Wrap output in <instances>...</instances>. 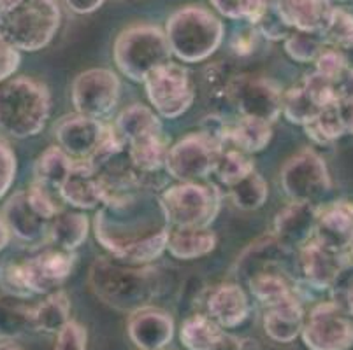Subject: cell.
<instances>
[{
	"instance_id": "obj_1",
	"label": "cell",
	"mask_w": 353,
	"mask_h": 350,
	"mask_svg": "<svg viewBox=\"0 0 353 350\" xmlns=\"http://www.w3.org/2000/svg\"><path fill=\"white\" fill-rule=\"evenodd\" d=\"M94 226L99 243L111 258L136 266L160 258L171 231L160 195L144 188L102 204Z\"/></svg>"
},
{
	"instance_id": "obj_2",
	"label": "cell",
	"mask_w": 353,
	"mask_h": 350,
	"mask_svg": "<svg viewBox=\"0 0 353 350\" xmlns=\"http://www.w3.org/2000/svg\"><path fill=\"white\" fill-rule=\"evenodd\" d=\"M95 294L118 310H139L159 294L162 281L155 268L127 265L114 258H101L90 268Z\"/></svg>"
},
{
	"instance_id": "obj_3",
	"label": "cell",
	"mask_w": 353,
	"mask_h": 350,
	"mask_svg": "<svg viewBox=\"0 0 353 350\" xmlns=\"http://www.w3.org/2000/svg\"><path fill=\"white\" fill-rule=\"evenodd\" d=\"M59 0H4L0 6V34L18 51H39L60 28Z\"/></svg>"
},
{
	"instance_id": "obj_4",
	"label": "cell",
	"mask_w": 353,
	"mask_h": 350,
	"mask_svg": "<svg viewBox=\"0 0 353 350\" xmlns=\"http://www.w3.org/2000/svg\"><path fill=\"white\" fill-rule=\"evenodd\" d=\"M51 98L43 83L14 77L0 86V131L14 139L41 133L50 118Z\"/></svg>"
},
{
	"instance_id": "obj_5",
	"label": "cell",
	"mask_w": 353,
	"mask_h": 350,
	"mask_svg": "<svg viewBox=\"0 0 353 350\" xmlns=\"http://www.w3.org/2000/svg\"><path fill=\"white\" fill-rule=\"evenodd\" d=\"M223 23L202 6H185L169 16L165 37L172 54L185 63L204 62L223 41Z\"/></svg>"
},
{
	"instance_id": "obj_6",
	"label": "cell",
	"mask_w": 353,
	"mask_h": 350,
	"mask_svg": "<svg viewBox=\"0 0 353 350\" xmlns=\"http://www.w3.org/2000/svg\"><path fill=\"white\" fill-rule=\"evenodd\" d=\"M114 63L125 77L143 83L157 67L171 62L172 51L165 32L153 25H134L117 37Z\"/></svg>"
},
{
	"instance_id": "obj_7",
	"label": "cell",
	"mask_w": 353,
	"mask_h": 350,
	"mask_svg": "<svg viewBox=\"0 0 353 350\" xmlns=\"http://www.w3.org/2000/svg\"><path fill=\"white\" fill-rule=\"evenodd\" d=\"M160 204L171 228H208L221 205V195L214 186L179 182L160 193Z\"/></svg>"
},
{
	"instance_id": "obj_8",
	"label": "cell",
	"mask_w": 353,
	"mask_h": 350,
	"mask_svg": "<svg viewBox=\"0 0 353 350\" xmlns=\"http://www.w3.org/2000/svg\"><path fill=\"white\" fill-rule=\"evenodd\" d=\"M143 83L153 111L167 120H176L185 114L195 100L190 74L179 63L167 62L157 67Z\"/></svg>"
},
{
	"instance_id": "obj_9",
	"label": "cell",
	"mask_w": 353,
	"mask_h": 350,
	"mask_svg": "<svg viewBox=\"0 0 353 350\" xmlns=\"http://www.w3.org/2000/svg\"><path fill=\"white\" fill-rule=\"evenodd\" d=\"M301 336L310 350H350L353 347V316L336 301H323L304 317Z\"/></svg>"
},
{
	"instance_id": "obj_10",
	"label": "cell",
	"mask_w": 353,
	"mask_h": 350,
	"mask_svg": "<svg viewBox=\"0 0 353 350\" xmlns=\"http://www.w3.org/2000/svg\"><path fill=\"white\" fill-rule=\"evenodd\" d=\"M281 188L292 201L314 204L330 189V175L322 156L301 151L281 168Z\"/></svg>"
},
{
	"instance_id": "obj_11",
	"label": "cell",
	"mask_w": 353,
	"mask_h": 350,
	"mask_svg": "<svg viewBox=\"0 0 353 350\" xmlns=\"http://www.w3.org/2000/svg\"><path fill=\"white\" fill-rule=\"evenodd\" d=\"M281 89L268 77L241 76L230 81L225 100L245 118H256L272 123L281 114Z\"/></svg>"
},
{
	"instance_id": "obj_12",
	"label": "cell",
	"mask_w": 353,
	"mask_h": 350,
	"mask_svg": "<svg viewBox=\"0 0 353 350\" xmlns=\"http://www.w3.org/2000/svg\"><path fill=\"white\" fill-rule=\"evenodd\" d=\"M221 147L211 142L208 137L197 131L183 137L169 147L165 158V172L179 182H195L208 177L214 170Z\"/></svg>"
},
{
	"instance_id": "obj_13",
	"label": "cell",
	"mask_w": 353,
	"mask_h": 350,
	"mask_svg": "<svg viewBox=\"0 0 353 350\" xmlns=\"http://www.w3.org/2000/svg\"><path fill=\"white\" fill-rule=\"evenodd\" d=\"M120 79L109 69H90L72 83V104L76 112L92 120L109 114L120 98Z\"/></svg>"
},
{
	"instance_id": "obj_14",
	"label": "cell",
	"mask_w": 353,
	"mask_h": 350,
	"mask_svg": "<svg viewBox=\"0 0 353 350\" xmlns=\"http://www.w3.org/2000/svg\"><path fill=\"white\" fill-rule=\"evenodd\" d=\"M76 256L70 250L46 249L20 261L21 275L30 294H50L62 285L74 268Z\"/></svg>"
},
{
	"instance_id": "obj_15",
	"label": "cell",
	"mask_w": 353,
	"mask_h": 350,
	"mask_svg": "<svg viewBox=\"0 0 353 350\" xmlns=\"http://www.w3.org/2000/svg\"><path fill=\"white\" fill-rule=\"evenodd\" d=\"M105 124L81 114H70L54 124V137L72 160L90 162L97 151Z\"/></svg>"
},
{
	"instance_id": "obj_16",
	"label": "cell",
	"mask_w": 353,
	"mask_h": 350,
	"mask_svg": "<svg viewBox=\"0 0 353 350\" xmlns=\"http://www.w3.org/2000/svg\"><path fill=\"white\" fill-rule=\"evenodd\" d=\"M316 217L319 208L314 207V204L292 201L276 214L272 235L288 252L301 250L314 239Z\"/></svg>"
},
{
	"instance_id": "obj_17",
	"label": "cell",
	"mask_w": 353,
	"mask_h": 350,
	"mask_svg": "<svg viewBox=\"0 0 353 350\" xmlns=\"http://www.w3.org/2000/svg\"><path fill=\"white\" fill-rule=\"evenodd\" d=\"M299 258L304 282L314 289H330L348 266L350 254L325 249L313 239L299 250Z\"/></svg>"
},
{
	"instance_id": "obj_18",
	"label": "cell",
	"mask_w": 353,
	"mask_h": 350,
	"mask_svg": "<svg viewBox=\"0 0 353 350\" xmlns=\"http://www.w3.org/2000/svg\"><path fill=\"white\" fill-rule=\"evenodd\" d=\"M128 336L141 350H162L174 336V320L162 308L143 307L128 319Z\"/></svg>"
},
{
	"instance_id": "obj_19",
	"label": "cell",
	"mask_w": 353,
	"mask_h": 350,
	"mask_svg": "<svg viewBox=\"0 0 353 350\" xmlns=\"http://www.w3.org/2000/svg\"><path fill=\"white\" fill-rule=\"evenodd\" d=\"M314 240L334 252H346L353 243V204L334 201L319 210Z\"/></svg>"
},
{
	"instance_id": "obj_20",
	"label": "cell",
	"mask_w": 353,
	"mask_h": 350,
	"mask_svg": "<svg viewBox=\"0 0 353 350\" xmlns=\"http://www.w3.org/2000/svg\"><path fill=\"white\" fill-rule=\"evenodd\" d=\"M6 224L12 235L21 242L41 243L48 239L50 221L39 216L28 201L27 191L14 193L4 205L2 210Z\"/></svg>"
},
{
	"instance_id": "obj_21",
	"label": "cell",
	"mask_w": 353,
	"mask_h": 350,
	"mask_svg": "<svg viewBox=\"0 0 353 350\" xmlns=\"http://www.w3.org/2000/svg\"><path fill=\"white\" fill-rule=\"evenodd\" d=\"M60 198L76 208H95L104 204V191L99 182L97 170L88 162H72L69 177L59 189Z\"/></svg>"
},
{
	"instance_id": "obj_22",
	"label": "cell",
	"mask_w": 353,
	"mask_h": 350,
	"mask_svg": "<svg viewBox=\"0 0 353 350\" xmlns=\"http://www.w3.org/2000/svg\"><path fill=\"white\" fill-rule=\"evenodd\" d=\"M208 316L221 327L232 329L245 322L250 314V301L239 284L216 285L206 300Z\"/></svg>"
},
{
	"instance_id": "obj_23",
	"label": "cell",
	"mask_w": 353,
	"mask_h": 350,
	"mask_svg": "<svg viewBox=\"0 0 353 350\" xmlns=\"http://www.w3.org/2000/svg\"><path fill=\"white\" fill-rule=\"evenodd\" d=\"M287 254H290L274 235H265L250 243L248 249L237 258L236 274L243 281H248L253 275L281 268V263Z\"/></svg>"
},
{
	"instance_id": "obj_24",
	"label": "cell",
	"mask_w": 353,
	"mask_h": 350,
	"mask_svg": "<svg viewBox=\"0 0 353 350\" xmlns=\"http://www.w3.org/2000/svg\"><path fill=\"white\" fill-rule=\"evenodd\" d=\"M280 11L294 30L322 35L334 6L330 0H280Z\"/></svg>"
},
{
	"instance_id": "obj_25",
	"label": "cell",
	"mask_w": 353,
	"mask_h": 350,
	"mask_svg": "<svg viewBox=\"0 0 353 350\" xmlns=\"http://www.w3.org/2000/svg\"><path fill=\"white\" fill-rule=\"evenodd\" d=\"M304 308L299 296L288 298L265 310L264 331L278 343H290L301 335L304 324Z\"/></svg>"
},
{
	"instance_id": "obj_26",
	"label": "cell",
	"mask_w": 353,
	"mask_h": 350,
	"mask_svg": "<svg viewBox=\"0 0 353 350\" xmlns=\"http://www.w3.org/2000/svg\"><path fill=\"white\" fill-rule=\"evenodd\" d=\"M216 247V235L208 228H171L167 250L176 259L190 261L210 254Z\"/></svg>"
},
{
	"instance_id": "obj_27",
	"label": "cell",
	"mask_w": 353,
	"mask_h": 350,
	"mask_svg": "<svg viewBox=\"0 0 353 350\" xmlns=\"http://www.w3.org/2000/svg\"><path fill=\"white\" fill-rule=\"evenodd\" d=\"M117 131L125 144H132L136 140L159 137L162 133V123L155 111L146 105L134 104L123 109L117 120Z\"/></svg>"
},
{
	"instance_id": "obj_28",
	"label": "cell",
	"mask_w": 353,
	"mask_h": 350,
	"mask_svg": "<svg viewBox=\"0 0 353 350\" xmlns=\"http://www.w3.org/2000/svg\"><path fill=\"white\" fill-rule=\"evenodd\" d=\"M90 221L83 212L60 210L53 219L50 221L48 230V240L54 243L57 249L74 250L83 245L88 237Z\"/></svg>"
},
{
	"instance_id": "obj_29",
	"label": "cell",
	"mask_w": 353,
	"mask_h": 350,
	"mask_svg": "<svg viewBox=\"0 0 353 350\" xmlns=\"http://www.w3.org/2000/svg\"><path fill=\"white\" fill-rule=\"evenodd\" d=\"M28 298L2 294L0 296V336L18 338L35 327V307L28 303Z\"/></svg>"
},
{
	"instance_id": "obj_30",
	"label": "cell",
	"mask_w": 353,
	"mask_h": 350,
	"mask_svg": "<svg viewBox=\"0 0 353 350\" xmlns=\"http://www.w3.org/2000/svg\"><path fill=\"white\" fill-rule=\"evenodd\" d=\"M246 284H248L253 298H256L260 303L268 308L297 294L295 285L288 281V277L281 268L253 275L252 278L246 281Z\"/></svg>"
},
{
	"instance_id": "obj_31",
	"label": "cell",
	"mask_w": 353,
	"mask_h": 350,
	"mask_svg": "<svg viewBox=\"0 0 353 350\" xmlns=\"http://www.w3.org/2000/svg\"><path fill=\"white\" fill-rule=\"evenodd\" d=\"M225 333L210 316L194 314L187 317L179 329L181 343L188 350H216Z\"/></svg>"
},
{
	"instance_id": "obj_32",
	"label": "cell",
	"mask_w": 353,
	"mask_h": 350,
	"mask_svg": "<svg viewBox=\"0 0 353 350\" xmlns=\"http://www.w3.org/2000/svg\"><path fill=\"white\" fill-rule=\"evenodd\" d=\"M272 139V128L269 121L241 116L237 123L230 124L229 142L246 154L260 153L269 146Z\"/></svg>"
},
{
	"instance_id": "obj_33",
	"label": "cell",
	"mask_w": 353,
	"mask_h": 350,
	"mask_svg": "<svg viewBox=\"0 0 353 350\" xmlns=\"http://www.w3.org/2000/svg\"><path fill=\"white\" fill-rule=\"evenodd\" d=\"M72 162L69 154L59 146H51L41 154L35 163V182L46 188L59 191L72 170Z\"/></svg>"
},
{
	"instance_id": "obj_34",
	"label": "cell",
	"mask_w": 353,
	"mask_h": 350,
	"mask_svg": "<svg viewBox=\"0 0 353 350\" xmlns=\"http://www.w3.org/2000/svg\"><path fill=\"white\" fill-rule=\"evenodd\" d=\"M169 153V146L163 135L150 137V139L136 140L128 144V160L132 166L139 172H160L165 166V158Z\"/></svg>"
},
{
	"instance_id": "obj_35",
	"label": "cell",
	"mask_w": 353,
	"mask_h": 350,
	"mask_svg": "<svg viewBox=\"0 0 353 350\" xmlns=\"http://www.w3.org/2000/svg\"><path fill=\"white\" fill-rule=\"evenodd\" d=\"M70 301L63 291L57 289L43 303L35 305V327L44 333H59L69 322Z\"/></svg>"
},
{
	"instance_id": "obj_36",
	"label": "cell",
	"mask_w": 353,
	"mask_h": 350,
	"mask_svg": "<svg viewBox=\"0 0 353 350\" xmlns=\"http://www.w3.org/2000/svg\"><path fill=\"white\" fill-rule=\"evenodd\" d=\"M306 135L319 146H327V144L338 140L339 137L346 133L345 124L341 120V112H339L338 104L323 107L322 111L316 114L313 121L304 124Z\"/></svg>"
},
{
	"instance_id": "obj_37",
	"label": "cell",
	"mask_w": 353,
	"mask_h": 350,
	"mask_svg": "<svg viewBox=\"0 0 353 350\" xmlns=\"http://www.w3.org/2000/svg\"><path fill=\"white\" fill-rule=\"evenodd\" d=\"M229 193L236 207L243 210H256L265 204L269 195L268 182L260 173L252 172L245 179L237 181L236 184L229 186Z\"/></svg>"
},
{
	"instance_id": "obj_38",
	"label": "cell",
	"mask_w": 353,
	"mask_h": 350,
	"mask_svg": "<svg viewBox=\"0 0 353 350\" xmlns=\"http://www.w3.org/2000/svg\"><path fill=\"white\" fill-rule=\"evenodd\" d=\"M320 111L322 109L314 104L304 86H294L281 95V112L290 123L304 127L313 121Z\"/></svg>"
},
{
	"instance_id": "obj_39",
	"label": "cell",
	"mask_w": 353,
	"mask_h": 350,
	"mask_svg": "<svg viewBox=\"0 0 353 350\" xmlns=\"http://www.w3.org/2000/svg\"><path fill=\"white\" fill-rule=\"evenodd\" d=\"M213 172L216 173L218 179L223 184L232 186L252 172H255V163L250 158V154L243 153V151L221 149Z\"/></svg>"
},
{
	"instance_id": "obj_40",
	"label": "cell",
	"mask_w": 353,
	"mask_h": 350,
	"mask_svg": "<svg viewBox=\"0 0 353 350\" xmlns=\"http://www.w3.org/2000/svg\"><path fill=\"white\" fill-rule=\"evenodd\" d=\"M323 50H325V43L322 35L292 30L290 35L285 39V51L292 60L299 63L314 62Z\"/></svg>"
},
{
	"instance_id": "obj_41",
	"label": "cell",
	"mask_w": 353,
	"mask_h": 350,
	"mask_svg": "<svg viewBox=\"0 0 353 350\" xmlns=\"http://www.w3.org/2000/svg\"><path fill=\"white\" fill-rule=\"evenodd\" d=\"M323 43L336 50H345L353 44V12L341 8H334L329 25L322 34Z\"/></svg>"
},
{
	"instance_id": "obj_42",
	"label": "cell",
	"mask_w": 353,
	"mask_h": 350,
	"mask_svg": "<svg viewBox=\"0 0 353 350\" xmlns=\"http://www.w3.org/2000/svg\"><path fill=\"white\" fill-rule=\"evenodd\" d=\"M210 2L225 18L252 21L260 9L276 0H210Z\"/></svg>"
},
{
	"instance_id": "obj_43",
	"label": "cell",
	"mask_w": 353,
	"mask_h": 350,
	"mask_svg": "<svg viewBox=\"0 0 353 350\" xmlns=\"http://www.w3.org/2000/svg\"><path fill=\"white\" fill-rule=\"evenodd\" d=\"M303 86L304 89L310 93V96L314 100V104L319 105L320 109L338 104V96H336L334 81H330V79H327V77L320 76V74L316 72L307 74Z\"/></svg>"
},
{
	"instance_id": "obj_44",
	"label": "cell",
	"mask_w": 353,
	"mask_h": 350,
	"mask_svg": "<svg viewBox=\"0 0 353 350\" xmlns=\"http://www.w3.org/2000/svg\"><path fill=\"white\" fill-rule=\"evenodd\" d=\"M25 191H27L28 201H30L32 207H34L35 212H37L39 216H43L44 219L51 221L60 212L59 205H57V201H54L53 198V189L46 188V186L34 181V184L28 189H25Z\"/></svg>"
},
{
	"instance_id": "obj_45",
	"label": "cell",
	"mask_w": 353,
	"mask_h": 350,
	"mask_svg": "<svg viewBox=\"0 0 353 350\" xmlns=\"http://www.w3.org/2000/svg\"><path fill=\"white\" fill-rule=\"evenodd\" d=\"M0 287H2L4 294H12V296H20V298L32 296L23 282L20 263L11 261V263H4V265L0 266Z\"/></svg>"
},
{
	"instance_id": "obj_46",
	"label": "cell",
	"mask_w": 353,
	"mask_h": 350,
	"mask_svg": "<svg viewBox=\"0 0 353 350\" xmlns=\"http://www.w3.org/2000/svg\"><path fill=\"white\" fill-rule=\"evenodd\" d=\"M86 342H88V335H86L85 326L76 320H69L57 333L54 350H86Z\"/></svg>"
},
{
	"instance_id": "obj_47",
	"label": "cell",
	"mask_w": 353,
	"mask_h": 350,
	"mask_svg": "<svg viewBox=\"0 0 353 350\" xmlns=\"http://www.w3.org/2000/svg\"><path fill=\"white\" fill-rule=\"evenodd\" d=\"M314 63H316V70L314 72L327 77L330 81L338 79L345 72L346 67H348L345 54L339 50H336V47H332V50H323L320 53V56L314 60Z\"/></svg>"
},
{
	"instance_id": "obj_48",
	"label": "cell",
	"mask_w": 353,
	"mask_h": 350,
	"mask_svg": "<svg viewBox=\"0 0 353 350\" xmlns=\"http://www.w3.org/2000/svg\"><path fill=\"white\" fill-rule=\"evenodd\" d=\"M16 154L4 139H0V198L11 189L16 177Z\"/></svg>"
},
{
	"instance_id": "obj_49",
	"label": "cell",
	"mask_w": 353,
	"mask_h": 350,
	"mask_svg": "<svg viewBox=\"0 0 353 350\" xmlns=\"http://www.w3.org/2000/svg\"><path fill=\"white\" fill-rule=\"evenodd\" d=\"M237 74L232 72L229 65L225 63H214L213 67H208L206 69V83L210 86V89L213 91L214 96H221V98H225L227 96V89H229L230 81H232L234 77Z\"/></svg>"
},
{
	"instance_id": "obj_50",
	"label": "cell",
	"mask_w": 353,
	"mask_h": 350,
	"mask_svg": "<svg viewBox=\"0 0 353 350\" xmlns=\"http://www.w3.org/2000/svg\"><path fill=\"white\" fill-rule=\"evenodd\" d=\"M229 128L230 124H227V121L223 120V118H220V116L216 114H210L202 120L201 130L199 131H201L204 137H208L211 142L216 144L218 147L223 149V146L229 142Z\"/></svg>"
},
{
	"instance_id": "obj_51",
	"label": "cell",
	"mask_w": 353,
	"mask_h": 350,
	"mask_svg": "<svg viewBox=\"0 0 353 350\" xmlns=\"http://www.w3.org/2000/svg\"><path fill=\"white\" fill-rule=\"evenodd\" d=\"M20 62V51L0 34V83L8 81L9 77L18 70Z\"/></svg>"
},
{
	"instance_id": "obj_52",
	"label": "cell",
	"mask_w": 353,
	"mask_h": 350,
	"mask_svg": "<svg viewBox=\"0 0 353 350\" xmlns=\"http://www.w3.org/2000/svg\"><path fill=\"white\" fill-rule=\"evenodd\" d=\"M334 88H336V96H338V104L341 102H353V69L346 67L345 72L334 79Z\"/></svg>"
},
{
	"instance_id": "obj_53",
	"label": "cell",
	"mask_w": 353,
	"mask_h": 350,
	"mask_svg": "<svg viewBox=\"0 0 353 350\" xmlns=\"http://www.w3.org/2000/svg\"><path fill=\"white\" fill-rule=\"evenodd\" d=\"M256 41V32L255 28L250 25V28H245V30H239L232 39V50L236 51L237 54H250L255 47Z\"/></svg>"
},
{
	"instance_id": "obj_54",
	"label": "cell",
	"mask_w": 353,
	"mask_h": 350,
	"mask_svg": "<svg viewBox=\"0 0 353 350\" xmlns=\"http://www.w3.org/2000/svg\"><path fill=\"white\" fill-rule=\"evenodd\" d=\"M63 2L76 14H90V12L97 11L105 0H63Z\"/></svg>"
},
{
	"instance_id": "obj_55",
	"label": "cell",
	"mask_w": 353,
	"mask_h": 350,
	"mask_svg": "<svg viewBox=\"0 0 353 350\" xmlns=\"http://www.w3.org/2000/svg\"><path fill=\"white\" fill-rule=\"evenodd\" d=\"M338 107L339 112H341L345 130L348 133H353V102H341V104H338Z\"/></svg>"
},
{
	"instance_id": "obj_56",
	"label": "cell",
	"mask_w": 353,
	"mask_h": 350,
	"mask_svg": "<svg viewBox=\"0 0 353 350\" xmlns=\"http://www.w3.org/2000/svg\"><path fill=\"white\" fill-rule=\"evenodd\" d=\"M336 303L345 307L353 316V282H350V284H346L345 287H343V294L336 298Z\"/></svg>"
},
{
	"instance_id": "obj_57",
	"label": "cell",
	"mask_w": 353,
	"mask_h": 350,
	"mask_svg": "<svg viewBox=\"0 0 353 350\" xmlns=\"http://www.w3.org/2000/svg\"><path fill=\"white\" fill-rule=\"evenodd\" d=\"M9 239H11V231H9L8 224H6L4 217L0 216V252L8 247Z\"/></svg>"
},
{
	"instance_id": "obj_58",
	"label": "cell",
	"mask_w": 353,
	"mask_h": 350,
	"mask_svg": "<svg viewBox=\"0 0 353 350\" xmlns=\"http://www.w3.org/2000/svg\"><path fill=\"white\" fill-rule=\"evenodd\" d=\"M339 51H341V53L345 54L346 63H348V67H352V69H353V44H352V46L345 47V50H339Z\"/></svg>"
},
{
	"instance_id": "obj_59",
	"label": "cell",
	"mask_w": 353,
	"mask_h": 350,
	"mask_svg": "<svg viewBox=\"0 0 353 350\" xmlns=\"http://www.w3.org/2000/svg\"><path fill=\"white\" fill-rule=\"evenodd\" d=\"M0 350H21V349H18V347L14 345H9V343H2V345H0Z\"/></svg>"
},
{
	"instance_id": "obj_60",
	"label": "cell",
	"mask_w": 353,
	"mask_h": 350,
	"mask_svg": "<svg viewBox=\"0 0 353 350\" xmlns=\"http://www.w3.org/2000/svg\"><path fill=\"white\" fill-rule=\"evenodd\" d=\"M350 258L353 259V243H352V245H350Z\"/></svg>"
},
{
	"instance_id": "obj_61",
	"label": "cell",
	"mask_w": 353,
	"mask_h": 350,
	"mask_svg": "<svg viewBox=\"0 0 353 350\" xmlns=\"http://www.w3.org/2000/svg\"><path fill=\"white\" fill-rule=\"evenodd\" d=\"M346 2H353V0H346Z\"/></svg>"
}]
</instances>
